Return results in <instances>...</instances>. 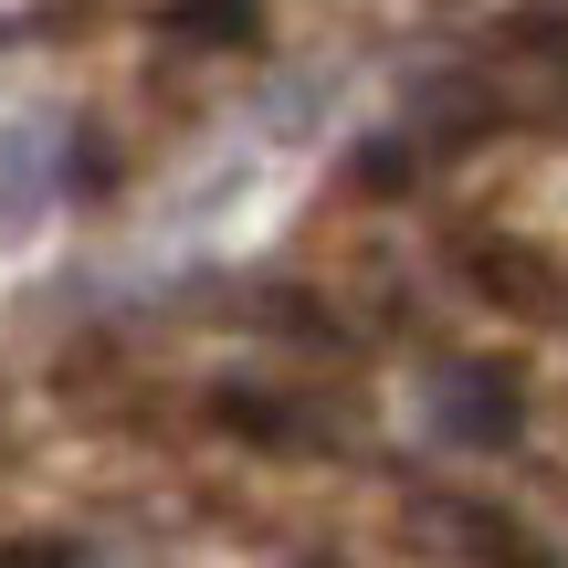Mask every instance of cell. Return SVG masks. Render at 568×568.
<instances>
[{
    "instance_id": "obj_3",
    "label": "cell",
    "mask_w": 568,
    "mask_h": 568,
    "mask_svg": "<svg viewBox=\"0 0 568 568\" xmlns=\"http://www.w3.org/2000/svg\"><path fill=\"white\" fill-rule=\"evenodd\" d=\"M443 527L464 537V558H474V568H558V558H548V537H537L527 516H506V506H474V495H443Z\"/></svg>"
},
{
    "instance_id": "obj_7",
    "label": "cell",
    "mask_w": 568,
    "mask_h": 568,
    "mask_svg": "<svg viewBox=\"0 0 568 568\" xmlns=\"http://www.w3.org/2000/svg\"><path fill=\"white\" fill-rule=\"evenodd\" d=\"M0 568H84V558L53 548V537H11V548H0Z\"/></svg>"
},
{
    "instance_id": "obj_6",
    "label": "cell",
    "mask_w": 568,
    "mask_h": 568,
    "mask_svg": "<svg viewBox=\"0 0 568 568\" xmlns=\"http://www.w3.org/2000/svg\"><path fill=\"white\" fill-rule=\"evenodd\" d=\"M274 337H305V347H347V326H337V305H316V295H274Z\"/></svg>"
},
{
    "instance_id": "obj_2",
    "label": "cell",
    "mask_w": 568,
    "mask_h": 568,
    "mask_svg": "<svg viewBox=\"0 0 568 568\" xmlns=\"http://www.w3.org/2000/svg\"><path fill=\"white\" fill-rule=\"evenodd\" d=\"M453 274H464L495 316H548V305H558V264L537 243H516V232H495V243L464 232V243H453Z\"/></svg>"
},
{
    "instance_id": "obj_5",
    "label": "cell",
    "mask_w": 568,
    "mask_h": 568,
    "mask_svg": "<svg viewBox=\"0 0 568 568\" xmlns=\"http://www.w3.org/2000/svg\"><path fill=\"white\" fill-rule=\"evenodd\" d=\"M159 32L169 42H253V32H264V11H253V0H169Z\"/></svg>"
},
{
    "instance_id": "obj_4",
    "label": "cell",
    "mask_w": 568,
    "mask_h": 568,
    "mask_svg": "<svg viewBox=\"0 0 568 568\" xmlns=\"http://www.w3.org/2000/svg\"><path fill=\"white\" fill-rule=\"evenodd\" d=\"M453 432H464V443H516V432H527V379H516V368H495V358H474V368H453Z\"/></svg>"
},
{
    "instance_id": "obj_1",
    "label": "cell",
    "mask_w": 568,
    "mask_h": 568,
    "mask_svg": "<svg viewBox=\"0 0 568 568\" xmlns=\"http://www.w3.org/2000/svg\"><path fill=\"white\" fill-rule=\"evenodd\" d=\"M211 432H232L243 453H326L337 443V422H326V400H305V389H211Z\"/></svg>"
}]
</instances>
